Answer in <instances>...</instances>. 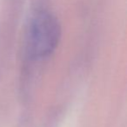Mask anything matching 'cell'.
I'll return each instance as SVG.
<instances>
[{"label": "cell", "instance_id": "6da1fadb", "mask_svg": "<svg viewBox=\"0 0 127 127\" xmlns=\"http://www.w3.org/2000/svg\"><path fill=\"white\" fill-rule=\"evenodd\" d=\"M61 26L58 18L46 11H39L32 17L25 36L26 52L31 58L49 57L58 46Z\"/></svg>", "mask_w": 127, "mask_h": 127}]
</instances>
